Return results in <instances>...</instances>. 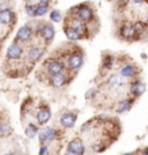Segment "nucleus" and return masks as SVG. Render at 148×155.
<instances>
[{"label":"nucleus","instance_id":"ddd939ff","mask_svg":"<svg viewBox=\"0 0 148 155\" xmlns=\"http://www.w3.org/2000/svg\"><path fill=\"white\" fill-rule=\"evenodd\" d=\"M145 89H146V86L141 81H134L130 86V91L133 94L134 97L141 96L142 94L145 93Z\"/></svg>","mask_w":148,"mask_h":155},{"label":"nucleus","instance_id":"393cba45","mask_svg":"<svg viewBox=\"0 0 148 155\" xmlns=\"http://www.w3.org/2000/svg\"><path fill=\"white\" fill-rule=\"evenodd\" d=\"M136 35H143L146 30H147V25L145 22H136L134 26H133Z\"/></svg>","mask_w":148,"mask_h":155},{"label":"nucleus","instance_id":"7ed1b4c3","mask_svg":"<svg viewBox=\"0 0 148 155\" xmlns=\"http://www.w3.org/2000/svg\"><path fill=\"white\" fill-rule=\"evenodd\" d=\"M84 145L80 138H74L68 142L67 146V155H84Z\"/></svg>","mask_w":148,"mask_h":155},{"label":"nucleus","instance_id":"2f4dec72","mask_svg":"<svg viewBox=\"0 0 148 155\" xmlns=\"http://www.w3.org/2000/svg\"><path fill=\"white\" fill-rule=\"evenodd\" d=\"M6 155H15L14 153H8V154H6Z\"/></svg>","mask_w":148,"mask_h":155},{"label":"nucleus","instance_id":"f257e3e1","mask_svg":"<svg viewBox=\"0 0 148 155\" xmlns=\"http://www.w3.org/2000/svg\"><path fill=\"white\" fill-rule=\"evenodd\" d=\"M71 12H74L75 14V18L79 19L81 22H88V21H91L93 18H94V12L93 9L90 8L88 5H79V6L72 8Z\"/></svg>","mask_w":148,"mask_h":155},{"label":"nucleus","instance_id":"a211bd4d","mask_svg":"<svg viewBox=\"0 0 148 155\" xmlns=\"http://www.w3.org/2000/svg\"><path fill=\"white\" fill-rule=\"evenodd\" d=\"M138 73L136 68L133 65H126L120 68V75L124 78H133Z\"/></svg>","mask_w":148,"mask_h":155},{"label":"nucleus","instance_id":"f8f14e48","mask_svg":"<svg viewBox=\"0 0 148 155\" xmlns=\"http://www.w3.org/2000/svg\"><path fill=\"white\" fill-rule=\"evenodd\" d=\"M51 118V111L48 107H43V108H39L38 112L36 115V119L38 124L43 125V124H46Z\"/></svg>","mask_w":148,"mask_h":155},{"label":"nucleus","instance_id":"4be33fe9","mask_svg":"<svg viewBox=\"0 0 148 155\" xmlns=\"http://www.w3.org/2000/svg\"><path fill=\"white\" fill-rule=\"evenodd\" d=\"M12 132V127L7 122H0V137H8Z\"/></svg>","mask_w":148,"mask_h":155},{"label":"nucleus","instance_id":"473e14b6","mask_svg":"<svg viewBox=\"0 0 148 155\" xmlns=\"http://www.w3.org/2000/svg\"><path fill=\"white\" fill-rule=\"evenodd\" d=\"M124 155H132V154H130V153H127V154H124Z\"/></svg>","mask_w":148,"mask_h":155},{"label":"nucleus","instance_id":"6ab92c4d","mask_svg":"<svg viewBox=\"0 0 148 155\" xmlns=\"http://www.w3.org/2000/svg\"><path fill=\"white\" fill-rule=\"evenodd\" d=\"M132 103H133V100H129V98H126V100H123L122 102L118 104V107H117V112H118V114L126 112L127 110L131 109V107H132Z\"/></svg>","mask_w":148,"mask_h":155},{"label":"nucleus","instance_id":"4468645a","mask_svg":"<svg viewBox=\"0 0 148 155\" xmlns=\"http://www.w3.org/2000/svg\"><path fill=\"white\" fill-rule=\"evenodd\" d=\"M120 35H122V37H124L125 39H135V36H136V34H135V30L134 28H133V25H124L122 27V29H120Z\"/></svg>","mask_w":148,"mask_h":155},{"label":"nucleus","instance_id":"cd10ccee","mask_svg":"<svg viewBox=\"0 0 148 155\" xmlns=\"http://www.w3.org/2000/svg\"><path fill=\"white\" fill-rule=\"evenodd\" d=\"M97 94V91L96 89H94V88H91V89H89V91L86 93V98L87 100H90V98H94V97L96 96Z\"/></svg>","mask_w":148,"mask_h":155},{"label":"nucleus","instance_id":"412c9836","mask_svg":"<svg viewBox=\"0 0 148 155\" xmlns=\"http://www.w3.org/2000/svg\"><path fill=\"white\" fill-rule=\"evenodd\" d=\"M26 136L28 137V138H30V139H32V138H35V137L37 136V132H38V127L35 125V124H28L26 127Z\"/></svg>","mask_w":148,"mask_h":155},{"label":"nucleus","instance_id":"20e7f679","mask_svg":"<svg viewBox=\"0 0 148 155\" xmlns=\"http://www.w3.org/2000/svg\"><path fill=\"white\" fill-rule=\"evenodd\" d=\"M84 64V54L81 51H73L67 59V65L71 70H77Z\"/></svg>","mask_w":148,"mask_h":155},{"label":"nucleus","instance_id":"0eeeda50","mask_svg":"<svg viewBox=\"0 0 148 155\" xmlns=\"http://www.w3.org/2000/svg\"><path fill=\"white\" fill-rule=\"evenodd\" d=\"M46 70H48V73L50 75H56V74H60L64 71V64L61 61H59L57 59H49L46 61Z\"/></svg>","mask_w":148,"mask_h":155},{"label":"nucleus","instance_id":"c85d7f7f","mask_svg":"<svg viewBox=\"0 0 148 155\" xmlns=\"http://www.w3.org/2000/svg\"><path fill=\"white\" fill-rule=\"evenodd\" d=\"M48 150H49V147L46 146V145H43L41 149H39V155H45L48 154Z\"/></svg>","mask_w":148,"mask_h":155},{"label":"nucleus","instance_id":"bb28decb","mask_svg":"<svg viewBox=\"0 0 148 155\" xmlns=\"http://www.w3.org/2000/svg\"><path fill=\"white\" fill-rule=\"evenodd\" d=\"M61 19H63V15H61V12H60V11L54 9V11H52L51 13H50V20L53 21V22L58 23V22L61 21Z\"/></svg>","mask_w":148,"mask_h":155},{"label":"nucleus","instance_id":"aec40b11","mask_svg":"<svg viewBox=\"0 0 148 155\" xmlns=\"http://www.w3.org/2000/svg\"><path fill=\"white\" fill-rule=\"evenodd\" d=\"M49 1H39L37 2V9H36V15L35 16H43L49 11Z\"/></svg>","mask_w":148,"mask_h":155},{"label":"nucleus","instance_id":"9b49d317","mask_svg":"<svg viewBox=\"0 0 148 155\" xmlns=\"http://www.w3.org/2000/svg\"><path fill=\"white\" fill-rule=\"evenodd\" d=\"M43 53L44 52L41 48L31 46V48H29V50L27 52V58L29 59V61H31V63H36V61H38L39 59L42 58Z\"/></svg>","mask_w":148,"mask_h":155},{"label":"nucleus","instance_id":"f3484780","mask_svg":"<svg viewBox=\"0 0 148 155\" xmlns=\"http://www.w3.org/2000/svg\"><path fill=\"white\" fill-rule=\"evenodd\" d=\"M64 32L66 35V37L70 39V41H79V39L84 38L77 31H75L74 29H72L71 27L64 26Z\"/></svg>","mask_w":148,"mask_h":155},{"label":"nucleus","instance_id":"5701e85b","mask_svg":"<svg viewBox=\"0 0 148 155\" xmlns=\"http://www.w3.org/2000/svg\"><path fill=\"white\" fill-rule=\"evenodd\" d=\"M108 84L111 86V87H119V86H122L123 84V81H122V78L119 77V75H117V74H113V75H111L109 78V80H108Z\"/></svg>","mask_w":148,"mask_h":155},{"label":"nucleus","instance_id":"f03ea898","mask_svg":"<svg viewBox=\"0 0 148 155\" xmlns=\"http://www.w3.org/2000/svg\"><path fill=\"white\" fill-rule=\"evenodd\" d=\"M35 32H36V35L38 34L39 36L44 39V42L46 44H50L51 43L53 37H54V34H56L53 26H52L51 23H49V22H44L43 25L37 26Z\"/></svg>","mask_w":148,"mask_h":155},{"label":"nucleus","instance_id":"c756f323","mask_svg":"<svg viewBox=\"0 0 148 155\" xmlns=\"http://www.w3.org/2000/svg\"><path fill=\"white\" fill-rule=\"evenodd\" d=\"M5 9H9L8 2H1V4H0V12H2V11H5Z\"/></svg>","mask_w":148,"mask_h":155},{"label":"nucleus","instance_id":"423d86ee","mask_svg":"<svg viewBox=\"0 0 148 155\" xmlns=\"http://www.w3.org/2000/svg\"><path fill=\"white\" fill-rule=\"evenodd\" d=\"M22 54H23V48L16 42H14L13 44L8 46L6 52V57L9 60H18L22 57Z\"/></svg>","mask_w":148,"mask_h":155},{"label":"nucleus","instance_id":"7c9ffc66","mask_svg":"<svg viewBox=\"0 0 148 155\" xmlns=\"http://www.w3.org/2000/svg\"><path fill=\"white\" fill-rule=\"evenodd\" d=\"M143 155H148V154H147V148L143 149Z\"/></svg>","mask_w":148,"mask_h":155},{"label":"nucleus","instance_id":"9d476101","mask_svg":"<svg viewBox=\"0 0 148 155\" xmlns=\"http://www.w3.org/2000/svg\"><path fill=\"white\" fill-rule=\"evenodd\" d=\"M77 123V115L73 112H65L63 116L60 117V124L65 129H72Z\"/></svg>","mask_w":148,"mask_h":155},{"label":"nucleus","instance_id":"1a4fd4ad","mask_svg":"<svg viewBox=\"0 0 148 155\" xmlns=\"http://www.w3.org/2000/svg\"><path fill=\"white\" fill-rule=\"evenodd\" d=\"M32 31L31 27L30 26H22L18 30V34H16V39H19L20 42L22 43H28L31 41L32 37Z\"/></svg>","mask_w":148,"mask_h":155},{"label":"nucleus","instance_id":"2eb2a0df","mask_svg":"<svg viewBox=\"0 0 148 155\" xmlns=\"http://www.w3.org/2000/svg\"><path fill=\"white\" fill-rule=\"evenodd\" d=\"M15 19V14L14 12L9 8V9H5L2 12H0V22L2 25H11Z\"/></svg>","mask_w":148,"mask_h":155},{"label":"nucleus","instance_id":"6e6552de","mask_svg":"<svg viewBox=\"0 0 148 155\" xmlns=\"http://www.w3.org/2000/svg\"><path fill=\"white\" fill-rule=\"evenodd\" d=\"M67 23H66V26L71 27L72 29H74L75 31H77L82 37H84V34H86L87 32V27H86V25H84V22H81L79 19H77L75 16L73 18V16H68L67 18Z\"/></svg>","mask_w":148,"mask_h":155},{"label":"nucleus","instance_id":"dca6fc26","mask_svg":"<svg viewBox=\"0 0 148 155\" xmlns=\"http://www.w3.org/2000/svg\"><path fill=\"white\" fill-rule=\"evenodd\" d=\"M66 77H65L63 73H60V74H56V75H52L50 78V82L51 84L54 87V88H61L63 86H65L66 84Z\"/></svg>","mask_w":148,"mask_h":155},{"label":"nucleus","instance_id":"39448f33","mask_svg":"<svg viewBox=\"0 0 148 155\" xmlns=\"http://www.w3.org/2000/svg\"><path fill=\"white\" fill-rule=\"evenodd\" d=\"M58 131L54 130L53 127H44L39 131L38 133V139L41 143H46L49 141H52L57 138Z\"/></svg>","mask_w":148,"mask_h":155},{"label":"nucleus","instance_id":"b1692460","mask_svg":"<svg viewBox=\"0 0 148 155\" xmlns=\"http://www.w3.org/2000/svg\"><path fill=\"white\" fill-rule=\"evenodd\" d=\"M36 9H37V4H35V2H26V12L29 16L34 18L36 15Z\"/></svg>","mask_w":148,"mask_h":155},{"label":"nucleus","instance_id":"72a5a7b5","mask_svg":"<svg viewBox=\"0 0 148 155\" xmlns=\"http://www.w3.org/2000/svg\"><path fill=\"white\" fill-rule=\"evenodd\" d=\"M45 155H50V154H45Z\"/></svg>","mask_w":148,"mask_h":155},{"label":"nucleus","instance_id":"a878e982","mask_svg":"<svg viewBox=\"0 0 148 155\" xmlns=\"http://www.w3.org/2000/svg\"><path fill=\"white\" fill-rule=\"evenodd\" d=\"M103 67L107 68V70H111L112 66H113V57L111 54H107L103 58Z\"/></svg>","mask_w":148,"mask_h":155}]
</instances>
